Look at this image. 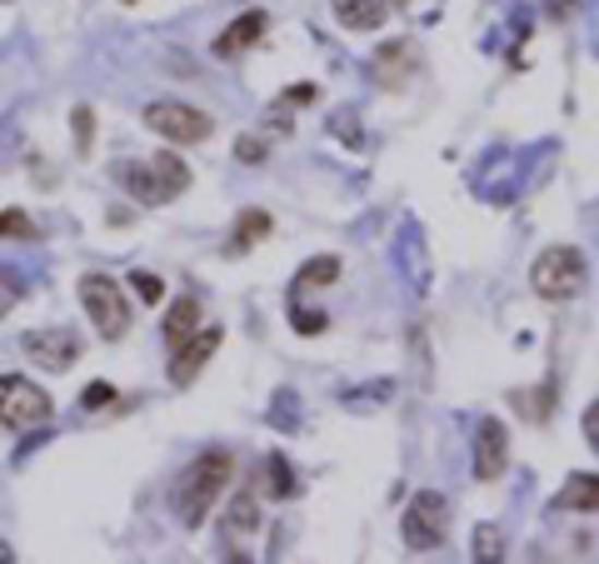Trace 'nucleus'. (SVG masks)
<instances>
[{
  "mask_svg": "<svg viewBox=\"0 0 599 564\" xmlns=\"http://www.w3.org/2000/svg\"><path fill=\"white\" fill-rule=\"evenodd\" d=\"M230 470H236V459L225 455V449H205L200 459H190L185 475L176 480V515L185 529H200L205 515L215 509L220 490L230 484Z\"/></svg>",
  "mask_w": 599,
  "mask_h": 564,
  "instance_id": "1",
  "label": "nucleus"
},
{
  "mask_svg": "<svg viewBox=\"0 0 599 564\" xmlns=\"http://www.w3.org/2000/svg\"><path fill=\"white\" fill-rule=\"evenodd\" d=\"M116 176H120V185L145 205H170L180 190H190V165L180 160L176 151L151 155V165H120Z\"/></svg>",
  "mask_w": 599,
  "mask_h": 564,
  "instance_id": "2",
  "label": "nucleus"
},
{
  "mask_svg": "<svg viewBox=\"0 0 599 564\" xmlns=\"http://www.w3.org/2000/svg\"><path fill=\"white\" fill-rule=\"evenodd\" d=\"M585 280H589V265L575 245H550V250L535 255V265H529L535 295H540V300H554V305L575 300V295L585 290Z\"/></svg>",
  "mask_w": 599,
  "mask_h": 564,
  "instance_id": "3",
  "label": "nucleus"
},
{
  "mask_svg": "<svg viewBox=\"0 0 599 564\" xmlns=\"http://www.w3.org/2000/svg\"><path fill=\"white\" fill-rule=\"evenodd\" d=\"M81 305L91 325L100 329V340H120L130 329V305L110 275H81Z\"/></svg>",
  "mask_w": 599,
  "mask_h": 564,
  "instance_id": "4",
  "label": "nucleus"
},
{
  "mask_svg": "<svg viewBox=\"0 0 599 564\" xmlns=\"http://www.w3.org/2000/svg\"><path fill=\"white\" fill-rule=\"evenodd\" d=\"M399 535L410 550H440L450 535V500L435 490H420L405 505V519H399Z\"/></svg>",
  "mask_w": 599,
  "mask_h": 564,
  "instance_id": "5",
  "label": "nucleus"
},
{
  "mask_svg": "<svg viewBox=\"0 0 599 564\" xmlns=\"http://www.w3.org/2000/svg\"><path fill=\"white\" fill-rule=\"evenodd\" d=\"M50 415H56V400L40 385L21 375H0V424L5 430H36Z\"/></svg>",
  "mask_w": 599,
  "mask_h": 564,
  "instance_id": "6",
  "label": "nucleus"
},
{
  "mask_svg": "<svg viewBox=\"0 0 599 564\" xmlns=\"http://www.w3.org/2000/svg\"><path fill=\"white\" fill-rule=\"evenodd\" d=\"M145 125L170 145H200L215 135V120L195 106H180V100H155V106H145Z\"/></svg>",
  "mask_w": 599,
  "mask_h": 564,
  "instance_id": "7",
  "label": "nucleus"
},
{
  "mask_svg": "<svg viewBox=\"0 0 599 564\" xmlns=\"http://www.w3.org/2000/svg\"><path fill=\"white\" fill-rule=\"evenodd\" d=\"M505 470H510V435H505V424L490 415V420L475 424V480L494 484Z\"/></svg>",
  "mask_w": 599,
  "mask_h": 564,
  "instance_id": "8",
  "label": "nucleus"
},
{
  "mask_svg": "<svg viewBox=\"0 0 599 564\" xmlns=\"http://www.w3.org/2000/svg\"><path fill=\"white\" fill-rule=\"evenodd\" d=\"M220 329H195V335H185V340L176 345V355H170V370H165V375H170V385H190V380L200 375V370H205V364H211V355L220 350Z\"/></svg>",
  "mask_w": 599,
  "mask_h": 564,
  "instance_id": "9",
  "label": "nucleus"
},
{
  "mask_svg": "<svg viewBox=\"0 0 599 564\" xmlns=\"http://www.w3.org/2000/svg\"><path fill=\"white\" fill-rule=\"evenodd\" d=\"M21 350L46 370H71L81 360V340L71 329H31V335H21Z\"/></svg>",
  "mask_w": 599,
  "mask_h": 564,
  "instance_id": "10",
  "label": "nucleus"
},
{
  "mask_svg": "<svg viewBox=\"0 0 599 564\" xmlns=\"http://www.w3.org/2000/svg\"><path fill=\"white\" fill-rule=\"evenodd\" d=\"M265 31H271V15H265V11L236 15V21H230L220 36H215V56H220V60H240L250 46H260V40H265Z\"/></svg>",
  "mask_w": 599,
  "mask_h": 564,
  "instance_id": "11",
  "label": "nucleus"
},
{
  "mask_svg": "<svg viewBox=\"0 0 599 564\" xmlns=\"http://www.w3.org/2000/svg\"><path fill=\"white\" fill-rule=\"evenodd\" d=\"M330 5L345 31H380L390 15V0H330Z\"/></svg>",
  "mask_w": 599,
  "mask_h": 564,
  "instance_id": "12",
  "label": "nucleus"
},
{
  "mask_svg": "<svg viewBox=\"0 0 599 564\" xmlns=\"http://www.w3.org/2000/svg\"><path fill=\"white\" fill-rule=\"evenodd\" d=\"M554 509H579V515H595V509H599V475H570V484L554 494Z\"/></svg>",
  "mask_w": 599,
  "mask_h": 564,
  "instance_id": "13",
  "label": "nucleus"
},
{
  "mask_svg": "<svg viewBox=\"0 0 599 564\" xmlns=\"http://www.w3.org/2000/svg\"><path fill=\"white\" fill-rule=\"evenodd\" d=\"M271 230H275V220H271L265 211H240L236 230H230V236H236V240H230V255H245V250L260 245V240L271 236Z\"/></svg>",
  "mask_w": 599,
  "mask_h": 564,
  "instance_id": "14",
  "label": "nucleus"
},
{
  "mask_svg": "<svg viewBox=\"0 0 599 564\" xmlns=\"http://www.w3.org/2000/svg\"><path fill=\"white\" fill-rule=\"evenodd\" d=\"M200 329V300L195 295H180L176 305H170V315H165V340L180 345L185 335H195Z\"/></svg>",
  "mask_w": 599,
  "mask_h": 564,
  "instance_id": "15",
  "label": "nucleus"
},
{
  "mask_svg": "<svg viewBox=\"0 0 599 564\" xmlns=\"http://www.w3.org/2000/svg\"><path fill=\"white\" fill-rule=\"evenodd\" d=\"M335 280H340V255H315L300 265L295 290H320V285H335Z\"/></svg>",
  "mask_w": 599,
  "mask_h": 564,
  "instance_id": "16",
  "label": "nucleus"
},
{
  "mask_svg": "<svg viewBox=\"0 0 599 564\" xmlns=\"http://www.w3.org/2000/svg\"><path fill=\"white\" fill-rule=\"evenodd\" d=\"M475 560H480V564L505 560V540H500V529H494V525H480V529H475Z\"/></svg>",
  "mask_w": 599,
  "mask_h": 564,
  "instance_id": "17",
  "label": "nucleus"
},
{
  "mask_svg": "<svg viewBox=\"0 0 599 564\" xmlns=\"http://www.w3.org/2000/svg\"><path fill=\"white\" fill-rule=\"evenodd\" d=\"M0 240H36V220L25 211H0Z\"/></svg>",
  "mask_w": 599,
  "mask_h": 564,
  "instance_id": "18",
  "label": "nucleus"
},
{
  "mask_svg": "<svg viewBox=\"0 0 599 564\" xmlns=\"http://www.w3.org/2000/svg\"><path fill=\"white\" fill-rule=\"evenodd\" d=\"M230 529H236V535H250V529H260L255 494H236V505H230Z\"/></svg>",
  "mask_w": 599,
  "mask_h": 564,
  "instance_id": "19",
  "label": "nucleus"
},
{
  "mask_svg": "<svg viewBox=\"0 0 599 564\" xmlns=\"http://www.w3.org/2000/svg\"><path fill=\"white\" fill-rule=\"evenodd\" d=\"M265 470H271V494H275V500H290L295 480H290V465H285V455H271V459H265Z\"/></svg>",
  "mask_w": 599,
  "mask_h": 564,
  "instance_id": "20",
  "label": "nucleus"
},
{
  "mask_svg": "<svg viewBox=\"0 0 599 564\" xmlns=\"http://www.w3.org/2000/svg\"><path fill=\"white\" fill-rule=\"evenodd\" d=\"M130 290L141 295L145 305H160V295H165V285H160V275H145V271H135V275H130Z\"/></svg>",
  "mask_w": 599,
  "mask_h": 564,
  "instance_id": "21",
  "label": "nucleus"
},
{
  "mask_svg": "<svg viewBox=\"0 0 599 564\" xmlns=\"http://www.w3.org/2000/svg\"><path fill=\"white\" fill-rule=\"evenodd\" d=\"M25 295V285H21V275H11V271H0V320L15 310V300Z\"/></svg>",
  "mask_w": 599,
  "mask_h": 564,
  "instance_id": "22",
  "label": "nucleus"
},
{
  "mask_svg": "<svg viewBox=\"0 0 599 564\" xmlns=\"http://www.w3.org/2000/svg\"><path fill=\"white\" fill-rule=\"evenodd\" d=\"M110 400H116V385H106V380H91V385L81 389V405H85V410H106Z\"/></svg>",
  "mask_w": 599,
  "mask_h": 564,
  "instance_id": "23",
  "label": "nucleus"
},
{
  "mask_svg": "<svg viewBox=\"0 0 599 564\" xmlns=\"http://www.w3.org/2000/svg\"><path fill=\"white\" fill-rule=\"evenodd\" d=\"M290 325L300 329V335H325V325H330V320H325V310H295V315H290Z\"/></svg>",
  "mask_w": 599,
  "mask_h": 564,
  "instance_id": "24",
  "label": "nucleus"
},
{
  "mask_svg": "<svg viewBox=\"0 0 599 564\" xmlns=\"http://www.w3.org/2000/svg\"><path fill=\"white\" fill-rule=\"evenodd\" d=\"M265 151H271V145L255 141V135H240V141H236V160L240 165H260V160H265Z\"/></svg>",
  "mask_w": 599,
  "mask_h": 564,
  "instance_id": "25",
  "label": "nucleus"
},
{
  "mask_svg": "<svg viewBox=\"0 0 599 564\" xmlns=\"http://www.w3.org/2000/svg\"><path fill=\"white\" fill-rule=\"evenodd\" d=\"M91 116H95L91 106L75 110V145H81V151H91Z\"/></svg>",
  "mask_w": 599,
  "mask_h": 564,
  "instance_id": "26",
  "label": "nucleus"
},
{
  "mask_svg": "<svg viewBox=\"0 0 599 564\" xmlns=\"http://www.w3.org/2000/svg\"><path fill=\"white\" fill-rule=\"evenodd\" d=\"M585 440H589V449L599 455V400L585 410Z\"/></svg>",
  "mask_w": 599,
  "mask_h": 564,
  "instance_id": "27",
  "label": "nucleus"
},
{
  "mask_svg": "<svg viewBox=\"0 0 599 564\" xmlns=\"http://www.w3.org/2000/svg\"><path fill=\"white\" fill-rule=\"evenodd\" d=\"M306 100H315V85H290L280 95V106H306Z\"/></svg>",
  "mask_w": 599,
  "mask_h": 564,
  "instance_id": "28",
  "label": "nucleus"
},
{
  "mask_svg": "<svg viewBox=\"0 0 599 564\" xmlns=\"http://www.w3.org/2000/svg\"><path fill=\"white\" fill-rule=\"evenodd\" d=\"M570 5H575V0H550V15H570Z\"/></svg>",
  "mask_w": 599,
  "mask_h": 564,
  "instance_id": "29",
  "label": "nucleus"
},
{
  "mask_svg": "<svg viewBox=\"0 0 599 564\" xmlns=\"http://www.w3.org/2000/svg\"><path fill=\"white\" fill-rule=\"evenodd\" d=\"M11 560H15V554H11V544L0 540V564H11Z\"/></svg>",
  "mask_w": 599,
  "mask_h": 564,
  "instance_id": "30",
  "label": "nucleus"
},
{
  "mask_svg": "<svg viewBox=\"0 0 599 564\" xmlns=\"http://www.w3.org/2000/svg\"><path fill=\"white\" fill-rule=\"evenodd\" d=\"M125 5H135V0H125Z\"/></svg>",
  "mask_w": 599,
  "mask_h": 564,
  "instance_id": "31",
  "label": "nucleus"
},
{
  "mask_svg": "<svg viewBox=\"0 0 599 564\" xmlns=\"http://www.w3.org/2000/svg\"><path fill=\"white\" fill-rule=\"evenodd\" d=\"M0 5H5V0H0Z\"/></svg>",
  "mask_w": 599,
  "mask_h": 564,
  "instance_id": "32",
  "label": "nucleus"
}]
</instances>
